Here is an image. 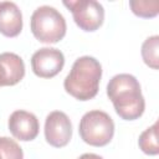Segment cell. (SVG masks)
Wrapping results in <instances>:
<instances>
[{
	"instance_id": "6da1fadb",
	"label": "cell",
	"mask_w": 159,
	"mask_h": 159,
	"mask_svg": "<svg viewBox=\"0 0 159 159\" xmlns=\"http://www.w3.org/2000/svg\"><path fill=\"white\" fill-rule=\"evenodd\" d=\"M107 96L112 101L116 113L124 120H134L142 117L145 101L139 81L129 73L113 76L107 84Z\"/></svg>"
},
{
	"instance_id": "7a4b0ae2",
	"label": "cell",
	"mask_w": 159,
	"mask_h": 159,
	"mask_svg": "<svg viewBox=\"0 0 159 159\" xmlns=\"http://www.w3.org/2000/svg\"><path fill=\"white\" fill-rule=\"evenodd\" d=\"M102 66L92 56L78 57L63 81L65 91L78 101H89L97 96Z\"/></svg>"
},
{
	"instance_id": "3957f363",
	"label": "cell",
	"mask_w": 159,
	"mask_h": 159,
	"mask_svg": "<svg viewBox=\"0 0 159 159\" xmlns=\"http://www.w3.org/2000/svg\"><path fill=\"white\" fill-rule=\"evenodd\" d=\"M30 29L35 39L40 42L56 43L65 37L67 25L58 10L48 5H42L32 12Z\"/></svg>"
},
{
	"instance_id": "277c9868",
	"label": "cell",
	"mask_w": 159,
	"mask_h": 159,
	"mask_svg": "<svg viewBox=\"0 0 159 159\" xmlns=\"http://www.w3.org/2000/svg\"><path fill=\"white\" fill-rule=\"evenodd\" d=\"M78 133L84 143L92 147H104L114 135V122L103 111H89L82 116Z\"/></svg>"
},
{
	"instance_id": "5b68a950",
	"label": "cell",
	"mask_w": 159,
	"mask_h": 159,
	"mask_svg": "<svg viewBox=\"0 0 159 159\" xmlns=\"http://www.w3.org/2000/svg\"><path fill=\"white\" fill-rule=\"evenodd\" d=\"M63 5L71 10L76 25L83 31L93 32L104 21V9L96 0H70Z\"/></svg>"
},
{
	"instance_id": "8992f818",
	"label": "cell",
	"mask_w": 159,
	"mask_h": 159,
	"mask_svg": "<svg viewBox=\"0 0 159 159\" xmlns=\"http://www.w3.org/2000/svg\"><path fill=\"white\" fill-rule=\"evenodd\" d=\"M43 130L46 142L53 148L66 147L72 138V123L68 116L61 111L47 114Z\"/></svg>"
},
{
	"instance_id": "52a82bcc",
	"label": "cell",
	"mask_w": 159,
	"mask_h": 159,
	"mask_svg": "<svg viewBox=\"0 0 159 159\" xmlns=\"http://www.w3.org/2000/svg\"><path fill=\"white\" fill-rule=\"evenodd\" d=\"M65 66L63 53L55 47H42L31 57L32 72L41 78H52L57 76Z\"/></svg>"
},
{
	"instance_id": "ba28073f",
	"label": "cell",
	"mask_w": 159,
	"mask_h": 159,
	"mask_svg": "<svg viewBox=\"0 0 159 159\" xmlns=\"http://www.w3.org/2000/svg\"><path fill=\"white\" fill-rule=\"evenodd\" d=\"M7 127L12 137L21 142L34 140L40 130L37 117L34 113L22 109H17L10 114Z\"/></svg>"
},
{
	"instance_id": "9c48e42d",
	"label": "cell",
	"mask_w": 159,
	"mask_h": 159,
	"mask_svg": "<svg viewBox=\"0 0 159 159\" xmlns=\"http://www.w3.org/2000/svg\"><path fill=\"white\" fill-rule=\"evenodd\" d=\"M25 76V63L14 52L0 53V87L15 86Z\"/></svg>"
},
{
	"instance_id": "30bf717a",
	"label": "cell",
	"mask_w": 159,
	"mask_h": 159,
	"mask_svg": "<svg viewBox=\"0 0 159 159\" xmlns=\"http://www.w3.org/2000/svg\"><path fill=\"white\" fill-rule=\"evenodd\" d=\"M22 30V14L12 1L0 2V34L6 37H16Z\"/></svg>"
},
{
	"instance_id": "8fae6325",
	"label": "cell",
	"mask_w": 159,
	"mask_h": 159,
	"mask_svg": "<svg viewBox=\"0 0 159 159\" xmlns=\"http://www.w3.org/2000/svg\"><path fill=\"white\" fill-rule=\"evenodd\" d=\"M138 145L143 153L148 155H157L159 153L158 145V122H155L152 127H148L138 139Z\"/></svg>"
},
{
	"instance_id": "7c38bea8",
	"label": "cell",
	"mask_w": 159,
	"mask_h": 159,
	"mask_svg": "<svg viewBox=\"0 0 159 159\" xmlns=\"http://www.w3.org/2000/svg\"><path fill=\"white\" fill-rule=\"evenodd\" d=\"M142 58L147 66L153 70L159 68V36L154 35L148 37L142 45Z\"/></svg>"
},
{
	"instance_id": "4fadbf2b",
	"label": "cell",
	"mask_w": 159,
	"mask_h": 159,
	"mask_svg": "<svg viewBox=\"0 0 159 159\" xmlns=\"http://www.w3.org/2000/svg\"><path fill=\"white\" fill-rule=\"evenodd\" d=\"M129 6L134 15L143 17V19H150L155 17L159 12V2L157 0L153 1H142V0H130Z\"/></svg>"
},
{
	"instance_id": "5bb4252c",
	"label": "cell",
	"mask_w": 159,
	"mask_h": 159,
	"mask_svg": "<svg viewBox=\"0 0 159 159\" xmlns=\"http://www.w3.org/2000/svg\"><path fill=\"white\" fill-rule=\"evenodd\" d=\"M0 159H24L21 147L11 138L0 137Z\"/></svg>"
},
{
	"instance_id": "9a60e30c",
	"label": "cell",
	"mask_w": 159,
	"mask_h": 159,
	"mask_svg": "<svg viewBox=\"0 0 159 159\" xmlns=\"http://www.w3.org/2000/svg\"><path fill=\"white\" fill-rule=\"evenodd\" d=\"M78 159H103V158L98 154H94V153H84Z\"/></svg>"
}]
</instances>
